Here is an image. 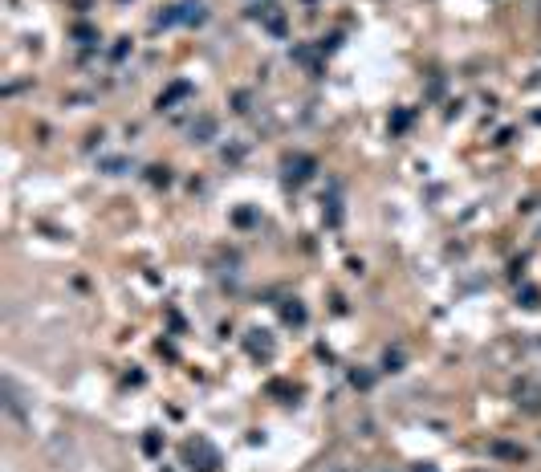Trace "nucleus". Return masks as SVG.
I'll return each mask as SVG.
<instances>
[{
    "instance_id": "1",
    "label": "nucleus",
    "mask_w": 541,
    "mask_h": 472,
    "mask_svg": "<svg viewBox=\"0 0 541 472\" xmlns=\"http://www.w3.org/2000/svg\"><path fill=\"white\" fill-rule=\"evenodd\" d=\"M184 460H188V469H200V472H216V464H220V456H216L204 440H200V444H188V448H184Z\"/></svg>"
},
{
    "instance_id": "2",
    "label": "nucleus",
    "mask_w": 541,
    "mask_h": 472,
    "mask_svg": "<svg viewBox=\"0 0 541 472\" xmlns=\"http://www.w3.org/2000/svg\"><path fill=\"white\" fill-rule=\"evenodd\" d=\"M309 167H313V159H306V155L289 159V184H302V179L309 175Z\"/></svg>"
},
{
    "instance_id": "3",
    "label": "nucleus",
    "mask_w": 541,
    "mask_h": 472,
    "mask_svg": "<svg viewBox=\"0 0 541 472\" xmlns=\"http://www.w3.org/2000/svg\"><path fill=\"white\" fill-rule=\"evenodd\" d=\"M191 135H200L195 142H208L216 135V122H212V118H200V126H191Z\"/></svg>"
},
{
    "instance_id": "4",
    "label": "nucleus",
    "mask_w": 541,
    "mask_h": 472,
    "mask_svg": "<svg viewBox=\"0 0 541 472\" xmlns=\"http://www.w3.org/2000/svg\"><path fill=\"white\" fill-rule=\"evenodd\" d=\"M493 452L496 456H509V460H525V452L513 448V444H493Z\"/></svg>"
},
{
    "instance_id": "5",
    "label": "nucleus",
    "mask_w": 541,
    "mask_h": 472,
    "mask_svg": "<svg viewBox=\"0 0 541 472\" xmlns=\"http://www.w3.org/2000/svg\"><path fill=\"white\" fill-rule=\"evenodd\" d=\"M285 318H289V322H302V318H306V309H302V306H285Z\"/></svg>"
},
{
    "instance_id": "6",
    "label": "nucleus",
    "mask_w": 541,
    "mask_h": 472,
    "mask_svg": "<svg viewBox=\"0 0 541 472\" xmlns=\"http://www.w3.org/2000/svg\"><path fill=\"white\" fill-rule=\"evenodd\" d=\"M415 472H436V469H424V464H420V469H415Z\"/></svg>"
},
{
    "instance_id": "7",
    "label": "nucleus",
    "mask_w": 541,
    "mask_h": 472,
    "mask_svg": "<svg viewBox=\"0 0 541 472\" xmlns=\"http://www.w3.org/2000/svg\"><path fill=\"white\" fill-rule=\"evenodd\" d=\"M378 472H387V469H378Z\"/></svg>"
}]
</instances>
